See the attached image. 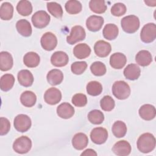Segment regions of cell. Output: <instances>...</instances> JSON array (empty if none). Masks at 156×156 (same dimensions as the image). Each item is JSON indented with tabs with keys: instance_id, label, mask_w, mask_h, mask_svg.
<instances>
[{
	"instance_id": "obj_18",
	"label": "cell",
	"mask_w": 156,
	"mask_h": 156,
	"mask_svg": "<svg viewBox=\"0 0 156 156\" xmlns=\"http://www.w3.org/2000/svg\"><path fill=\"white\" fill-rule=\"evenodd\" d=\"M140 117L146 121L153 119L156 115L155 108L151 104H144L142 105L138 111Z\"/></svg>"
},
{
	"instance_id": "obj_37",
	"label": "cell",
	"mask_w": 156,
	"mask_h": 156,
	"mask_svg": "<svg viewBox=\"0 0 156 156\" xmlns=\"http://www.w3.org/2000/svg\"><path fill=\"white\" fill-rule=\"evenodd\" d=\"M88 119L92 124H100L104 120V115L103 113L99 110H93L88 113Z\"/></svg>"
},
{
	"instance_id": "obj_41",
	"label": "cell",
	"mask_w": 156,
	"mask_h": 156,
	"mask_svg": "<svg viewBox=\"0 0 156 156\" xmlns=\"http://www.w3.org/2000/svg\"><path fill=\"white\" fill-rule=\"evenodd\" d=\"M87 63L84 62H76L71 64V71L77 75L82 74L87 69Z\"/></svg>"
},
{
	"instance_id": "obj_34",
	"label": "cell",
	"mask_w": 156,
	"mask_h": 156,
	"mask_svg": "<svg viewBox=\"0 0 156 156\" xmlns=\"http://www.w3.org/2000/svg\"><path fill=\"white\" fill-rule=\"evenodd\" d=\"M89 7L92 12L99 14L104 13L107 10V6L103 0H91Z\"/></svg>"
},
{
	"instance_id": "obj_11",
	"label": "cell",
	"mask_w": 156,
	"mask_h": 156,
	"mask_svg": "<svg viewBox=\"0 0 156 156\" xmlns=\"http://www.w3.org/2000/svg\"><path fill=\"white\" fill-rule=\"evenodd\" d=\"M62 99L61 91L56 88H50L48 89L44 94V101L49 105H55L58 103Z\"/></svg>"
},
{
	"instance_id": "obj_30",
	"label": "cell",
	"mask_w": 156,
	"mask_h": 156,
	"mask_svg": "<svg viewBox=\"0 0 156 156\" xmlns=\"http://www.w3.org/2000/svg\"><path fill=\"white\" fill-rule=\"evenodd\" d=\"M13 14V7L8 2L2 3L0 7V17L2 20H10Z\"/></svg>"
},
{
	"instance_id": "obj_44",
	"label": "cell",
	"mask_w": 156,
	"mask_h": 156,
	"mask_svg": "<svg viewBox=\"0 0 156 156\" xmlns=\"http://www.w3.org/2000/svg\"><path fill=\"white\" fill-rule=\"evenodd\" d=\"M0 124H1V129H0V135L1 136L6 135L10 130V123L8 119L1 117L0 118Z\"/></svg>"
},
{
	"instance_id": "obj_38",
	"label": "cell",
	"mask_w": 156,
	"mask_h": 156,
	"mask_svg": "<svg viewBox=\"0 0 156 156\" xmlns=\"http://www.w3.org/2000/svg\"><path fill=\"white\" fill-rule=\"evenodd\" d=\"M47 9L49 12L54 17L57 18H60L62 17L63 9L62 6L59 4L55 2H48Z\"/></svg>"
},
{
	"instance_id": "obj_16",
	"label": "cell",
	"mask_w": 156,
	"mask_h": 156,
	"mask_svg": "<svg viewBox=\"0 0 156 156\" xmlns=\"http://www.w3.org/2000/svg\"><path fill=\"white\" fill-rule=\"evenodd\" d=\"M57 113L61 118L69 119L74 115V108L70 104L63 102L57 107Z\"/></svg>"
},
{
	"instance_id": "obj_23",
	"label": "cell",
	"mask_w": 156,
	"mask_h": 156,
	"mask_svg": "<svg viewBox=\"0 0 156 156\" xmlns=\"http://www.w3.org/2000/svg\"><path fill=\"white\" fill-rule=\"evenodd\" d=\"M91 53L90 47L86 43H80L75 46L73 49L74 56L79 59H83L88 57Z\"/></svg>"
},
{
	"instance_id": "obj_26",
	"label": "cell",
	"mask_w": 156,
	"mask_h": 156,
	"mask_svg": "<svg viewBox=\"0 0 156 156\" xmlns=\"http://www.w3.org/2000/svg\"><path fill=\"white\" fill-rule=\"evenodd\" d=\"M16 28L20 34L23 37H29L32 34V27L30 23L24 19L18 21L16 23Z\"/></svg>"
},
{
	"instance_id": "obj_43",
	"label": "cell",
	"mask_w": 156,
	"mask_h": 156,
	"mask_svg": "<svg viewBox=\"0 0 156 156\" xmlns=\"http://www.w3.org/2000/svg\"><path fill=\"white\" fill-rule=\"evenodd\" d=\"M127 9L126 5L121 2L115 4L111 8V13L113 16H121L124 15L126 12Z\"/></svg>"
},
{
	"instance_id": "obj_8",
	"label": "cell",
	"mask_w": 156,
	"mask_h": 156,
	"mask_svg": "<svg viewBox=\"0 0 156 156\" xmlns=\"http://www.w3.org/2000/svg\"><path fill=\"white\" fill-rule=\"evenodd\" d=\"M85 36L86 33L85 29L80 26H75L72 27L69 35L66 38V41L68 44H74L83 40Z\"/></svg>"
},
{
	"instance_id": "obj_39",
	"label": "cell",
	"mask_w": 156,
	"mask_h": 156,
	"mask_svg": "<svg viewBox=\"0 0 156 156\" xmlns=\"http://www.w3.org/2000/svg\"><path fill=\"white\" fill-rule=\"evenodd\" d=\"M91 73L96 76H102L106 73V66L101 62H94L90 66Z\"/></svg>"
},
{
	"instance_id": "obj_9",
	"label": "cell",
	"mask_w": 156,
	"mask_h": 156,
	"mask_svg": "<svg viewBox=\"0 0 156 156\" xmlns=\"http://www.w3.org/2000/svg\"><path fill=\"white\" fill-rule=\"evenodd\" d=\"M108 138L107 130L102 127L94 128L90 133V138L91 141L97 144L104 143Z\"/></svg>"
},
{
	"instance_id": "obj_40",
	"label": "cell",
	"mask_w": 156,
	"mask_h": 156,
	"mask_svg": "<svg viewBox=\"0 0 156 156\" xmlns=\"http://www.w3.org/2000/svg\"><path fill=\"white\" fill-rule=\"evenodd\" d=\"M100 105L103 110L110 112L114 108L115 103L114 99L110 96L107 95L101 99L100 101Z\"/></svg>"
},
{
	"instance_id": "obj_15",
	"label": "cell",
	"mask_w": 156,
	"mask_h": 156,
	"mask_svg": "<svg viewBox=\"0 0 156 156\" xmlns=\"http://www.w3.org/2000/svg\"><path fill=\"white\" fill-rule=\"evenodd\" d=\"M69 61V58L66 53L63 51L55 52L51 57V63L57 67L66 66Z\"/></svg>"
},
{
	"instance_id": "obj_24",
	"label": "cell",
	"mask_w": 156,
	"mask_h": 156,
	"mask_svg": "<svg viewBox=\"0 0 156 156\" xmlns=\"http://www.w3.org/2000/svg\"><path fill=\"white\" fill-rule=\"evenodd\" d=\"M135 61L136 63L141 66H147L152 62V57L148 51L141 50L136 54Z\"/></svg>"
},
{
	"instance_id": "obj_13",
	"label": "cell",
	"mask_w": 156,
	"mask_h": 156,
	"mask_svg": "<svg viewBox=\"0 0 156 156\" xmlns=\"http://www.w3.org/2000/svg\"><path fill=\"white\" fill-rule=\"evenodd\" d=\"M94 52L99 57H107L112 50L110 43L104 40L98 41L94 45Z\"/></svg>"
},
{
	"instance_id": "obj_5",
	"label": "cell",
	"mask_w": 156,
	"mask_h": 156,
	"mask_svg": "<svg viewBox=\"0 0 156 156\" xmlns=\"http://www.w3.org/2000/svg\"><path fill=\"white\" fill-rule=\"evenodd\" d=\"M50 16L44 10L36 12L32 16V23L34 27L43 29L46 27L50 22Z\"/></svg>"
},
{
	"instance_id": "obj_17",
	"label": "cell",
	"mask_w": 156,
	"mask_h": 156,
	"mask_svg": "<svg viewBox=\"0 0 156 156\" xmlns=\"http://www.w3.org/2000/svg\"><path fill=\"white\" fill-rule=\"evenodd\" d=\"M127 62V58L124 54L116 52L113 54L110 58V65L115 69L122 68Z\"/></svg>"
},
{
	"instance_id": "obj_36",
	"label": "cell",
	"mask_w": 156,
	"mask_h": 156,
	"mask_svg": "<svg viewBox=\"0 0 156 156\" xmlns=\"http://www.w3.org/2000/svg\"><path fill=\"white\" fill-rule=\"evenodd\" d=\"M66 11L69 14H77L81 12L82 6L81 3L76 0H70L65 4Z\"/></svg>"
},
{
	"instance_id": "obj_45",
	"label": "cell",
	"mask_w": 156,
	"mask_h": 156,
	"mask_svg": "<svg viewBox=\"0 0 156 156\" xmlns=\"http://www.w3.org/2000/svg\"><path fill=\"white\" fill-rule=\"evenodd\" d=\"M81 155H85V156H87V155H91V156H93V155H97V153L91 149H86L85 151H84L82 154Z\"/></svg>"
},
{
	"instance_id": "obj_31",
	"label": "cell",
	"mask_w": 156,
	"mask_h": 156,
	"mask_svg": "<svg viewBox=\"0 0 156 156\" xmlns=\"http://www.w3.org/2000/svg\"><path fill=\"white\" fill-rule=\"evenodd\" d=\"M15 83V77L11 74H5L1 77L0 88L4 91L10 90Z\"/></svg>"
},
{
	"instance_id": "obj_42",
	"label": "cell",
	"mask_w": 156,
	"mask_h": 156,
	"mask_svg": "<svg viewBox=\"0 0 156 156\" xmlns=\"http://www.w3.org/2000/svg\"><path fill=\"white\" fill-rule=\"evenodd\" d=\"M72 103L78 107H84L87 103V98L85 94L77 93L74 94L72 98Z\"/></svg>"
},
{
	"instance_id": "obj_3",
	"label": "cell",
	"mask_w": 156,
	"mask_h": 156,
	"mask_svg": "<svg viewBox=\"0 0 156 156\" xmlns=\"http://www.w3.org/2000/svg\"><path fill=\"white\" fill-rule=\"evenodd\" d=\"M121 25L122 30L128 34H133L140 27L139 18L135 15H129L122 18Z\"/></svg>"
},
{
	"instance_id": "obj_19",
	"label": "cell",
	"mask_w": 156,
	"mask_h": 156,
	"mask_svg": "<svg viewBox=\"0 0 156 156\" xmlns=\"http://www.w3.org/2000/svg\"><path fill=\"white\" fill-rule=\"evenodd\" d=\"M17 77L20 84L25 87L31 86L34 82V76L31 72L27 69L20 71L18 73Z\"/></svg>"
},
{
	"instance_id": "obj_20",
	"label": "cell",
	"mask_w": 156,
	"mask_h": 156,
	"mask_svg": "<svg viewBox=\"0 0 156 156\" xmlns=\"http://www.w3.org/2000/svg\"><path fill=\"white\" fill-rule=\"evenodd\" d=\"M124 75L126 79L134 80L138 79L140 76L141 70L140 67L134 63L128 65L124 69Z\"/></svg>"
},
{
	"instance_id": "obj_4",
	"label": "cell",
	"mask_w": 156,
	"mask_h": 156,
	"mask_svg": "<svg viewBox=\"0 0 156 156\" xmlns=\"http://www.w3.org/2000/svg\"><path fill=\"white\" fill-rule=\"evenodd\" d=\"M31 147V140L26 136H21L16 138L13 144V149L20 154L27 153Z\"/></svg>"
},
{
	"instance_id": "obj_22",
	"label": "cell",
	"mask_w": 156,
	"mask_h": 156,
	"mask_svg": "<svg viewBox=\"0 0 156 156\" xmlns=\"http://www.w3.org/2000/svg\"><path fill=\"white\" fill-rule=\"evenodd\" d=\"M13 64L12 55L7 51H2L0 53V69L2 71L10 69Z\"/></svg>"
},
{
	"instance_id": "obj_2",
	"label": "cell",
	"mask_w": 156,
	"mask_h": 156,
	"mask_svg": "<svg viewBox=\"0 0 156 156\" xmlns=\"http://www.w3.org/2000/svg\"><path fill=\"white\" fill-rule=\"evenodd\" d=\"M112 93L117 99L124 100L130 96V88L126 82L118 80L113 83L112 86Z\"/></svg>"
},
{
	"instance_id": "obj_32",
	"label": "cell",
	"mask_w": 156,
	"mask_h": 156,
	"mask_svg": "<svg viewBox=\"0 0 156 156\" xmlns=\"http://www.w3.org/2000/svg\"><path fill=\"white\" fill-rule=\"evenodd\" d=\"M16 10L22 16H28L32 12V6L29 1H20L16 5Z\"/></svg>"
},
{
	"instance_id": "obj_29",
	"label": "cell",
	"mask_w": 156,
	"mask_h": 156,
	"mask_svg": "<svg viewBox=\"0 0 156 156\" xmlns=\"http://www.w3.org/2000/svg\"><path fill=\"white\" fill-rule=\"evenodd\" d=\"M118 32L119 30L117 26L114 24L110 23L104 26L102 34L105 39L108 40H112L117 37Z\"/></svg>"
},
{
	"instance_id": "obj_1",
	"label": "cell",
	"mask_w": 156,
	"mask_h": 156,
	"mask_svg": "<svg viewBox=\"0 0 156 156\" xmlns=\"http://www.w3.org/2000/svg\"><path fill=\"white\" fill-rule=\"evenodd\" d=\"M138 149L143 153H149L155 147V138L150 133H144L140 135L137 140Z\"/></svg>"
},
{
	"instance_id": "obj_28",
	"label": "cell",
	"mask_w": 156,
	"mask_h": 156,
	"mask_svg": "<svg viewBox=\"0 0 156 156\" xmlns=\"http://www.w3.org/2000/svg\"><path fill=\"white\" fill-rule=\"evenodd\" d=\"M20 101L24 106L32 107L36 103L37 96L32 91H25L21 94Z\"/></svg>"
},
{
	"instance_id": "obj_6",
	"label": "cell",
	"mask_w": 156,
	"mask_h": 156,
	"mask_svg": "<svg viewBox=\"0 0 156 156\" xmlns=\"http://www.w3.org/2000/svg\"><path fill=\"white\" fill-rule=\"evenodd\" d=\"M156 38V26L154 23L145 24L140 32V38L145 43H149L155 40Z\"/></svg>"
},
{
	"instance_id": "obj_12",
	"label": "cell",
	"mask_w": 156,
	"mask_h": 156,
	"mask_svg": "<svg viewBox=\"0 0 156 156\" xmlns=\"http://www.w3.org/2000/svg\"><path fill=\"white\" fill-rule=\"evenodd\" d=\"M132 148L130 143L126 140H121L116 143L113 147L112 151L117 155L126 156L130 154Z\"/></svg>"
},
{
	"instance_id": "obj_27",
	"label": "cell",
	"mask_w": 156,
	"mask_h": 156,
	"mask_svg": "<svg viewBox=\"0 0 156 156\" xmlns=\"http://www.w3.org/2000/svg\"><path fill=\"white\" fill-rule=\"evenodd\" d=\"M40 62V58L38 54L34 52H29L26 53L23 57L24 65L29 68L37 67Z\"/></svg>"
},
{
	"instance_id": "obj_10",
	"label": "cell",
	"mask_w": 156,
	"mask_h": 156,
	"mask_svg": "<svg viewBox=\"0 0 156 156\" xmlns=\"http://www.w3.org/2000/svg\"><path fill=\"white\" fill-rule=\"evenodd\" d=\"M40 43L42 48L44 50L52 51L57 46V39L54 34L48 32L42 35Z\"/></svg>"
},
{
	"instance_id": "obj_7",
	"label": "cell",
	"mask_w": 156,
	"mask_h": 156,
	"mask_svg": "<svg viewBox=\"0 0 156 156\" xmlns=\"http://www.w3.org/2000/svg\"><path fill=\"white\" fill-rule=\"evenodd\" d=\"M31 119L26 115L20 114L17 115L13 121L15 129L20 132H27L31 127Z\"/></svg>"
},
{
	"instance_id": "obj_35",
	"label": "cell",
	"mask_w": 156,
	"mask_h": 156,
	"mask_svg": "<svg viewBox=\"0 0 156 156\" xmlns=\"http://www.w3.org/2000/svg\"><path fill=\"white\" fill-rule=\"evenodd\" d=\"M87 91L91 96H98L102 91V86L98 81H91L87 85Z\"/></svg>"
},
{
	"instance_id": "obj_25",
	"label": "cell",
	"mask_w": 156,
	"mask_h": 156,
	"mask_svg": "<svg viewBox=\"0 0 156 156\" xmlns=\"http://www.w3.org/2000/svg\"><path fill=\"white\" fill-rule=\"evenodd\" d=\"M46 79L50 85L53 86L57 85L63 81V74L60 70L54 69L48 72Z\"/></svg>"
},
{
	"instance_id": "obj_46",
	"label": "cell",
	"mask_w": 156,
	"mask_h": 156,
	"mask_svg": "<svg viewBox=\"0 0 156 156\" xmlns=\"http://www.w3.org/2000/svg\"><path fill=\"white\" fill-rule=\"evenodd\" d=\"M144 2L148 5V6H152V7H154L155 6L156 4V1H144Z\"/></svg>"
},
{
	"instance_id": "obj_14",
	"label": "cell",
	"mask_w": 156,
	"mask_h": 156,
	"mask_svg": "<svg viewBox=\"0 0 156 156\" xmlns=\"http://www.w3.org/2000/svg\"><path fill=\"white\" fill-rule=\"evenodd\" d=\"M104 20L102 16L97 15H92L89 16L86 21V26L87 29L91 32H96L99 30Z\"/></svg>"
},
{
	"instance_id": "obj_33",
	"label": "cell",
	"mask_w": 156,
	"mask_h": 156,
	"mask_svg": "<svg viewBox=\"0 0 156 156\" xmlns=\"http://www.w3.org/2000/svg\"><path fill=\"white\" fill-rule=\"evenodd\" d=\"M112 130L116 137L122 138L125 136L127 132V127L123 121H117L113 124Z\"/></svg>"
},
{
	"instance_id": "obj_21",
	"label": "cell",
	"mask_w": 156,
	"mask_h": 156,
	"mask_svg": "<svg viewBox=\"0 0 156 156\" xmlns=\"http://www.w3.org/2000/svg\"><path fill=\"white\" fill-rule=\"evenodd\" d=\"M88 143V136L83 133H77L72 139L73 146L77 150H82Z\"/></svg>"
}]
</instances>
